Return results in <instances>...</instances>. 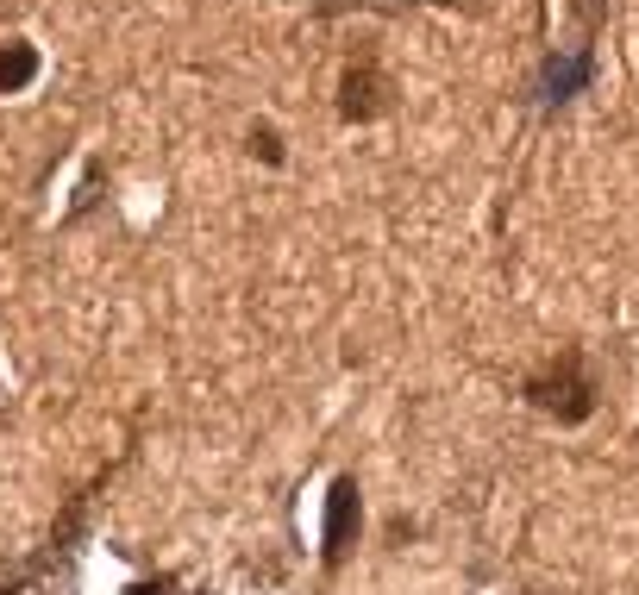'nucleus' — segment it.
<instances>
[{
    "mask_svg": "<svg viewBox=\"0 0 639 595\" xmlns=\"http://www.w3.org/2000/svg\"><path fill=\"white\" fill-rule=\"evenodd\" d=\"M38 69V57L26 51V44H13V51H0V88H19Z\"/></svg>",
    "mask_w": 639,
    "mask_h": 595,
    "instance_id": "obj_2",
    "label": "nucleus"
},
{
    "mask_svg": "<svg viewBox=\"0 0 639 595\" xmlns=\"http://www.w3.org/2000/svg\"><path fill=\"white\" fill-rule=\"evenodd\" d=\"M351 520H358V489L351 483H339L333 489V508H326V552H345V539H351Z\"/></svg>",
    "mask_w": 639,
    "mask_h": 595,
    "instance_id": "obj_1",
    "label": "nucleus"
}]
</instances>
